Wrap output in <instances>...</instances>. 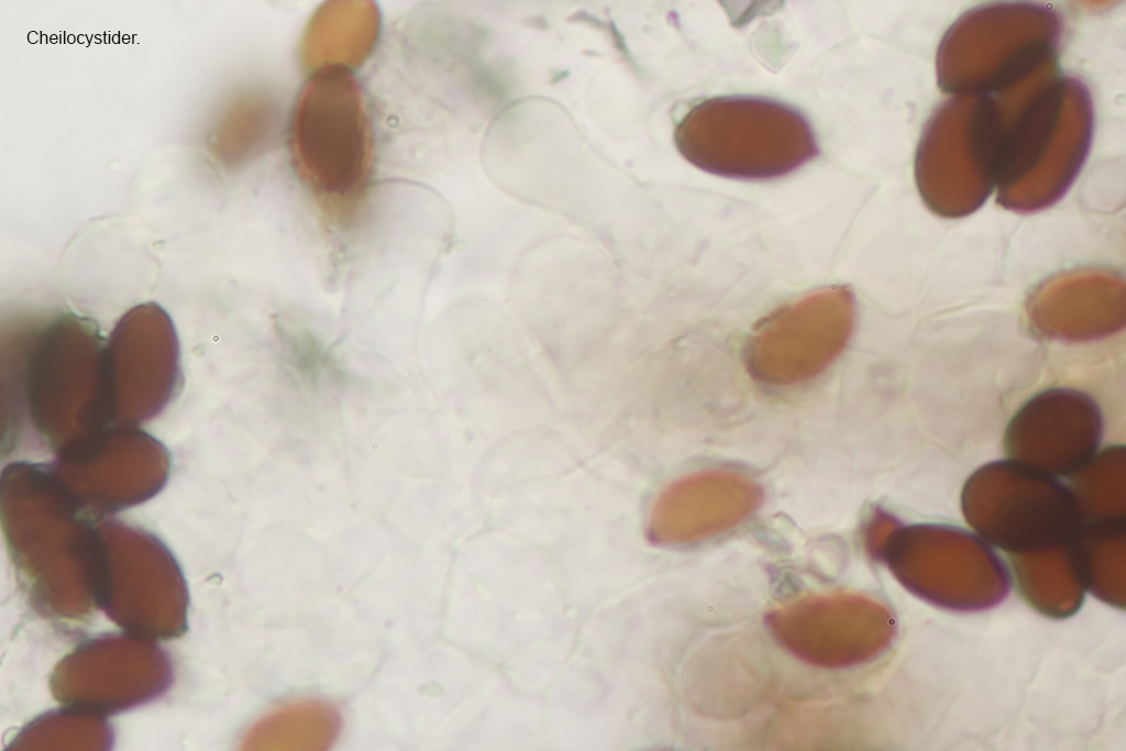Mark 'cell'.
I'll list each match as a JSON object with an SVG mask.
<instances>
[{
	"label": "cell",
	"instance_id": "6da1fadb",
	"mask_svg": "<svg viewBox=\"0 0 1126 751\" xmlns=\"http://www.w3.org/2000/svg\"><path fill=\"white\" fill-rule=\"evenodd\" d=\"M289 150L295 173L324 222L349 231L373 187L374 135L361 85L352 70L312 71L294 106Z\"/></svg>",
	"mask_w": 1126,
	"mask_h": 751
},
{
	"label": "cell",
	"instance_id": "7a4b0ae2",
	"mask_svg": "<svg viewBox=\"0 0 1126 751\" xmlns=\"http://www.w3.org/2000/svg\"><path fill=\"white\" fill-rule=\"evenodd\" d=\"M674 141L694 166L741 180L787 175L819 152L801 112L750 96L714 97L695 104L677 123Z\"/></svg>",
	"mask_w": 1126,
	"mask_h": 751
},
{
	"label": "cell",
	"instance_id": "3957f363",
	"mask_svg": "<svg viewBox=\"0 0 1126 751\" xmlns=\"http://www.w3.org/2000/svg\"><path fill=\"white\" fill-rule=\"evenodd\" d=\"M761 487L742 474L704 471L667 486L658 497L648 537L659 544H684L737 524L760 504Z\"/></svg>",
	"mask_w": 1126,
	"mask_h": 751
},
{
	"label": "cell",
	"instance_id": "277c9868",
	"mask_svg": "<svg viewBox=\"0 0 1126 751\" xmlns=\"http://www.w3.org/2000/svg\"><path fill=\"white\" fill-rule=\"evenodd\" d=\"M847 336V320L775 319L752 343L749 365L755 376L768 383L799 382L824 368Z\"/></svg>",
	"mask_w": 1126,
	"mask_h": 751
},
{
	"label": "cell",
	"instance_id": "5b68a950",
	"mask_svg": "<svg viewBox=\"0 0 1126 751\" xmlns=\"http://www.w3.org/2000/svg\"><path fill=\"white\" fill-rule=\"evenodd\" d=\"M379 15L368 2H329L320 8L306 32L302 59L312 71L325 67L352 70L372 52Z\"/></svg>",
	"mask_w": 1126,
	"mask_h": 751
},
{
	"label": "cell",
	"instance_id": "8992f818",
	"mask_svg": "<svg viewBox=\"0 0 1126 751\" xmlns=\"http://www.w3.org/2000/svg\"><path fill=\"white\" fill-rule=\"evenodd\" d=\"M341 728L338 710L320 700L285 705L262 718L250 731L246 746L257 750H324Z\"/></svg>",
	"mask_w": 1126,
	"mask_h": 751
}]
</instances>
